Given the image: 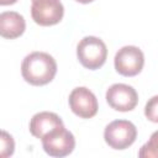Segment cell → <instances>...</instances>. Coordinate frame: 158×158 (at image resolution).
Wrapping results in <instances>:
<instances>
[{"mask_svg": "<svg viewBox=\"0 0 158 158\" xmlns=\"http://www.w3.org/2000/svg\"><path fill=\"white\" fill-rule=\"evenodd\" d=\"M57 73V63L46 52H32L27 54L21 64V74L31 85H44L52 81Z\"/></svg>", "mask_w": 158, "mask_h": 158, "instance_id": "obj_1", "label": "cell"}, {"mask_svg": "<svg viewBox=\"0 0 158 158\" xmlns=\"http://www.w3.org/2000/svg\"><path fill=\"white\" fill-rule=\"evenodd\" d=\"M77 56L83 67L94 70L105 63L107 48L102 40L94 36H86L78 43Z\"/></svg>", "mask_w": 158, "mask_h": 158, "instance_id": "obj_2", "label": "cell"}, {"mask_svg": "<svg viewBox=\"0 0 158 158\" xmlns=\"http://www.w3.org/2000/svg\"><path fill=\"white\" fill-rule=\"evenodd\" d=\"M137 137L136 126L127 120H115L110 122L104 131L105 142L114 149L128 148Z\"/></svg>", "mask_w": 158, "mask_h": 158, "instance_id": "obj_3", "label": "cell"}, {"mask_svg": "<svg viewBox=\"0 0 158 158\" xmlns=\"http://www.w3.org/2000/svg\"><path fill=\"white\" fill-rule=\"evenodd\" d=\"M41 139L44 152L51 157H65L75 147V138L72 132L65 130L64 125L52 130Z\"/></svg>", "mask_w": 158, "mask_h": 158, "instance_id": "obj_4", "label": "cell"}, {"mask_svg": "<svg viewBox=\"0 0 158 158\" xmlns=\"http://www.w3.org/2000/svg\"><path fill=\"white\" fill-rule=\"evenodd\" d=\"M144 64L143 52L136 46H125L115 56V69L123 77L137 75Z\"/></svg>", "mask_w": 158, "mask_h": 158, "instance_id": "obj_5", "label": "cell"}, {"mask_svg": "<svg viewBox=\"0 0 158 158\" xmlns=\"http://www.w3.org/2000/svg\"><path fill=\"white\" fill-rule=\"evenodd\" d=\"M64 15V7L59 0H33L31 16L40 26H52L58 23Z\"/></svg>", "mask_w": 158, "mask_h": 158, "instance_id": "obj_6", "label": "cell"}, {"mask_svg": "<svg viewBox=\"0 0 158 158\" xmlns=\"http://www.w3.org/2000/svg\"><path fill=\"white\" fill-rule=\"evenodd\" d=\"M106 101L112 109L117 111H131L138 102V94L131 85L117 83L112 84L107 89Z\"/></svg>", "mask_w": 158, "mask_h": 158, "instance_id": "obj_7", "label": "cell"}, {"mask_svg": "<svg viewBox=\"0 0 158 158\" xmlns=\"http://www.w3.org/2000/svg\"><path fill=\"white\" fill-rule=\"evenodd\" d=\"M69 106L70 110L81 118H90L96 115L99 105L98 99L85 86H79L72 90L69 94Z\"/></svg>", "mask_w": 158, "mask_h": 158, "instance_id": "obj_8", "label": "cell"}, {"mask_svg": "<svg viewBox=\"0 0 158 158\" xmlns=\"http://www.w3.org/2000/svg\"><path fill=\"white\" fill-rule=\"evenodd\" d=\"M59 126H63V121L57 114L49 111H42L32 116L30 121V132L32 133L33 137L42 138L48 132H51L52 130Z\"/></svg>", "mask_w": 158, "mask_h": 158, "instance_id": "obj_9", "label": "cell"}, {"mask_svg": "<svg viewBox=\"0 0 158 158\" xmlns=\"http://www.w3.org/2000/svg\"><path fill=\"white\" fill-rule=\"evenodd\" d=\"M26 28V21L22 15L15 11H5L0 14V36L14 40L20 37Z\"/></svg>", "mask_w": 158, "mask_h": 158, "instance_id": "obj_10", "label": "cell"}, {"mask_svg": "<svg viewBox=\"0 0 158 158\" xmlns=\"http://www.w3.org/2000/svg\"><path fill=\"white\" fill-rule=\"evenodd\" d=\"M15 151V141L12 136L6 132L0 130V158H6L14 154Z\"/></svg>", "mask_w": 158, "mask_h": 158, "instance_id": "obj_11", "label": "cell"}, {"mask_svg": "<svg viewBox=\"0 0 158 158\" xmlns=\"http://www.w3.org/2000/svg\"><path fill=\"white\" fill-rule=\"evenodd\" d=\"M157 101H158V96H153L146 105V110H144V114L146 116L153 121V122H157L158 118H157Z\"/></svg>", "mask_w": 158, "mask_h": 158, "instance_id": "obj_12", "label": "cell"}, {"mask_svg": "<svg viewBox=\"0 0 158 158\" xmlns=\"http://www.w3.org/2000/svg\"><path fill=\"white\" fill-rule=\"evenodd\" d=\"M17 0H0V5H2V6H5V5H12Z\"/></svg>", "mask_w": 158, "mask_h": 158, "instance_id": "obj_13", "label": "cell"}, {"mask_svg": "<svg viewBox=\"0 0 158 158\" xmlns=\"http://www.w3.org/2000/svg\"><path fill=\"white\" fill-rule=\"evenodd\" d=\"M75 1L81 2V4H89V2H91V1H94V0H75Z\"/></svg>", "mask_w": 158, "mask_h": 158, "instance_id": "obj_14", "label": "cell"}, {"mask_svg": "<svg viewBox=\"0 0 158 158\" xmlns=\"http://www.w3.org/2000/svg\"><path fill=\"white\" fill-rule=\"evenodd\" d=\"M32 1H33V0H32Z\"/></svg>", "mask_w": 158, "mask_h": 158, "instance_id": "obj_15", "label": "cell"}]
</instances>
